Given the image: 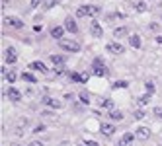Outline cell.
<instances>
[{
	"instance_id": "26",
	"label": "cell",
	"mask_w": 162,
	"mask_h": 146,
	"mask_svg": "<svg viewBox=\"0 0 162 146\" xmlns=\"http://www.w3.org/2000/svg\"><path fill=\"white\" fill-rule=\"evenodd\" d=\"M123 35H127V27H117L115 29V37H123Z\"/></svg>"
},
{
	"instance_id": "19",
	"label": "cell",
	"mask_w": 162,
	"mask_h": 146,
	"mask_svg": "<svg viewBox=\"0 0 162 146\" xmlns=\"http://www.w3.org/2000/svg\"><path fill=\"white\" fill-rule=\"evenodd\" d=\"M110 119L111 121H121L123 119V113L119 109H110Z\"/></svg>"
},
{
	"instance_id": "24",
	"label": "cell",
	"mask_w": 162,
	"mask_h": 146,
	"mask_svg": "<svg viewBox=\"0 0 162 146\" xmlns=\"http://www.w3.org/2000/svg\"><path fill=\"white\" fill-rule=\"evenodd\" d=\"M135 10L137 12H147V4L141 2V0H137V2H135Z\"/></svg>"
},
{
	"instance_id": "36",
	"label": "cell",
	"mask_w": 162,
	"mask_h": 146,
	"mask_svg": "<svg viewBox=\"0 0 162 146\" xmlns=\"http://www.w3.org/2000/svg\"><path fill=\"white\" fill-rule=\"evenodd\" d=\"M31 6H33V8H37V6H39V0H31Z\"/></svg>"
},
{
	"instance_id": "37",
	"label": "cell",
	"mask_w": 162,
	"mask_h": 146,
	"mask_svg": "<svg viewBox=\"0 0 162 146\" xmlns=\"http://www.w3.org/2000/svg\"><path fill=\"white\" fill-rule=\"evenodd\" d=\"M156 43H160V45H162V35H158V37H156Z\"/></svg>"
},
{
	"instance_id": "30",
	"label": "cell",
	"mask_w": 162,
	"mask_h": 146,
	"mask_svg": "<svg viewBox=\"0 0 162 146\" xmlns=\"http://www.w3.org/2000/svg\"><path fill=\"white\" fill-rule=\"evenodd\" d=\"M100 14V8L98 6H90V16H98Z\"/></svg>"
},
{
	"instance_id": "17",
	"label": "cell",
	"mask_w": 162,
	"mask_h": 146,
	"mask_svg": "<svg viewBox=\"0 0 162 146\" xmlns=\"http://www.w3.org/2000/svg\"><path fill=\"white\" fill-rule=\"evenodd\" d=\"M129 45L133 49H139L141 47V37L139 35H129Z\"/></svg>"
},
{
	"instance_id": "8",
	"label": "cell",
	"mask_w": 162,
	"mask_h": 146,
	"mask_svg": "<svg viewBox=\"0 0 162 146\" xmlns=\"http://www.w3.org/2000/svg\"><path fill=\"white\" fill-rule=\"evenodd\" d=\"M137 136L135 135H131V132H125V135L121 136V138L117 140V146H131L133 144V140H135Z\"/></svg>"
},
{
	"instance_id": "1",
	"label": "cell",
	"mask_w": 162,
	"mask_h": 146,
	"mask_svg": "<svg viewBox=\"0 0 162 146\" xmlns=\"http://www.w3.org/2000/svg\"><path fill=\"white\" fill-rule=\"evenodd\" d=\"M59 47L63 49V51H66V53H78L80 51V43L74 41V39H61Z\"/></svg>"
},
{
	"instance_id": "2",
	"label": "cell",
	"mask_w": 162,
	"mask_h": 146,
	"mask_svg": "<svg viewBox=\"0 0 162 146\" xmlns=\"http://www.w3.org/2000/svg\"><path fill=\"white\" fill-rule=\"evenodd\" d=\"M92 70H94V74H96V76H106V74H107V68L103 66L102 58H94V62H92Z\"/></svg>"
},
{
	"instance_id": "10",
	"label": "cell",
	"mask_w": 162,
	"mask_h": 146,
	"mask_svg": "<svg viewBox=\"0 0 162 146\" xmlns=\"http://www.w3.org/2000/svg\"><path fill=\"white\" fill-rule=\"evenodd\" d=\"M135 136H137V138H148V136H151V129H148V127H139V129H137V132H135Z\"/></svg>"
},
{
	"instance_id": "9",
	"label": "cell",
	"mask_w": 162,
	"mask_h": 146,
	"mask_svg": "<svg viewBox=\"0 0 162 146\" xmlns=\"http://www.w3.org/2000/svg\"><path fill=\"white\" fill-rule=\"evenodd\" d=\"M30 68L33 70H37V72H41V74H49V68L43 64V62H39V61H35V62H31L30 64Z\"/></svg>"
},
{
	"instance_id": "22",
	"label": "cell",
	"mask_w": 162,
	"mask_h": 146,
	"mask_svg": "<svg viewBox=\"0 0 162 146\" xmlns=\"http://www.w3.org/2000/svg\"><path fill=\"white\" fill-rule=\"evenodd\" d=\"M20 76H22L26 82H31V84H35V82H37L35 76H33V74H30V72H24V74H20Z\"/></svg>"
},
{
	"instance_id": "11",
	"label": "cell",
	"mask_w": 162,
	"mask_h": 146,
	"mask_svg": "<svg viewBox=\"0 0 162 146\" xmlns=\"http://www.w3.org/2000/svg\"><path fill=\"white\" fill-rule=\"evenodd\" d=\"M43 103H45L47 107H51V109H61V107H63L59 99H53V98H45V99H43Z\"/></svg>"
},
{
	"instance_id": "32",
	"label": "cell",
	"mask_w": 162,
	"mask_h": 146,
	"mask_svg": "<svg viewBox=\"0 0 162 146\" xmlns=\"http://www.w3.org/2000/svg\"><path fill=\"white\" fill-rule=\"evenodd\" d=\"M135 117H137V119H143V117H145V111H143V109L135 111Z\"/></svg>"
},
{
	"instance_id": "21",
	"label": "cell",
	"mask_w": 162,
	"mask_h": 146,
	"mask_svg": "<svg viewBox=\"0 0 162 146\" xmlns=\"http://www.w3.org/2000/svg\"><path fill=\"white\" fill-rule=\"evenodd\" d=\"M78 98H80V101L84 103V105H88V103H90V94H88V92H80Z\"/></svg>"
},
{
	"instance_id": "27",
	"label": "cell",
	"mask_w": 162,
	"mask_h": 146,
	"mask_svg": "<svg viewBox=\"0 0 162 146\" xmlns=\"http://www.w3.org/2000/svg\"><path fill=\"white\" fill-rule=\"evenodd\" d=\"M145 88H147V94H151V95L156 92V90H154V84H152V82H147V86H145Z\"/></svg>"
},
{
	"instance_id": "7",
	"label": "cell",
	"mask_w": 162,
	"mask_h": 146,
	"mask_svg": "<svg viewBox=\"0 0 162 146\" xmlns=\"http://www.w3.org/2000/svg\"><path fill=\"white\" fill-rule=\"evenodd\" d=\"M106 49L110 53H113V55H123V53H125V47H123L121 43H107Z\"/></svg>"
},
{
	"instance_id": "31",
	"label": "cell",
	"mask_w": 162,
	"mask_h": 146,
	"mask_svg": "<svg viewBox=\"0 0 162 146\" xmlns=\"http://www.w3.org/2000/svg\"><path fill=\"white\" fill-rule=\"evenodd\" d=\"M154 115L158 117V119H162V105H158V107H154Z\"/></svg>"
},
{
	"instance_id": "25",
	"label": "cell",
	"mask_w": 162,
	"mask_h": 146,
	"mask_svg": "<svg viewBox=\"0 0 162 146\" xmlns=\"http://www.w3.org/2000/svg\"><path fill=\"white\" fill-rule=\"evenodd\" d=\"M6 80L8 82H16V80H18V72H8L6 74Z\"/></svg>"
},
{
	"instance_id": "3",
	"label": "cell",
	"mask_w": 162,
	"mask_h": 146,
	"mask_svg": "<svg viewBox=\"0 0 162 146\" xmlns=\"http://www.w3.org/2000/svg\"><path fill=\"white\" fill-rule=\"evenodd\" d=\"M4 26L6 27H14V29H22L24 22L20 18H14V16H6V18H4Z\"/></svg>"
},
{
	"instance_id": "13",
	"label": "cell",
	"mask_w": 162,
	"mask_h": 146,
	"mask_svg": "<svg viewBox=\"0 0 162 146\" xmlns=\"http://www.w3.org/2000/svg\"><path fill=\"white\" fill-rule=\"evenodd\" d=\"M76 16H78V18H86V16H90V4H84V6H78V10H76Z\"/></svg>"
},
{
	"instance_id": "12",
	"label": "cell",
	"mask_w": 162,
	"mask_h": 146,
	"mask_svg": "<svg viewBox=\"0 0 162 146\" xmlns=\"http://www.w3.org/2000/svg\"><path fill=\"white\" fill-rule=\"evenodd\" d=\"M65 27H66V31H70V33H76L78 31V26H76V22H74L72 18H66L65 20Z\"/></svg>"
},
{
	"instance_id": "14",
	"label": "cell",
	"mask_w": 162,
	"mask_h": 146,
	"mask_svg": "<svg viewBox=\"0 0 162 146\" xmlns=\"http://www.w3.org/2000/svg\"><path fill=\"white\" fill-rule=\"evenodd\" d=\"M65 62H66V61H65L63 57H59V55H51V64H55L57 68H63Z\"/></svg>"
},
{
	"instance_id": "33",
	"label": "cell",
	"mask_w": 162,
	"mask_h": 146,
	"mask_svg": "<svg viewBox=\"0 0 162 146\" xmlns=\"http://www.w3.org/2000/svg\"><path fill=\"white\" fill-rule=\"evenodd\" d=\"M30 146H45V144L41 142V140H31V142H30Z\"/></svg>"
},
{
	"instance_id": "15",
	"label": "cell",
	"mask_w": 162,
	"mask_h": 146,
	"mask_svg": "<svg viewBox=\"0 0 162 146\" xmlns=\"http://www.w3.org/2000/svg\"><path fill=\"white\" fill-rule=\"evenodd\" d=\"M90 31H92V35H94V37H102V35H103V29L100 27V23H98V22H94L92 26H90Z\"/></svg>"
},
{
	"instance_id": "35",
	"label": "cell",
	"mask_w": 162,
	"mask_h": 146,
	"mask_svg": "<svg viewBox=\"0 0 162 146\" xmlns=\"http://www.w3.org/2000/svg\"><path fill=\"white\" fill-rule=\"evenodd\" d=\"M86 144H88V146H98L96 140H86Z\"/></svg>"
},
{
	"instance_id": "28",
	"label": "cell",
	"mask_w": 162,
	"mask_h": 146,
	"mask_svg": "<svg viewBox=\"0 0 162 146\" xmlns=\"http://www.w3.org/2000/svg\"><path fill=\"white\" fill-rule=\"evenodd\" d=\"M148 99H151V94H147V95H143V98L139 99V105H147L148 103Z\"/></svg>"
},
{
	"instance_id": "6",
	"label": "cell",
	"mask_w": 162,
	"mask_h": 146,
	"mask_svg": "<svg viewBox=\"0 0 162 146\" xmlns=\"http://www.w3.org/2000/svg\"><path fill=\"white\" fill-rule=\"evenodd\" d=\"M100 132H102L103 136H111L115 132V125L113 123H102L100 125Z\"/></svg>"
},
{
	"instance_id": "5",
	"label": "cell",
	"mask_w": 162,
	"mask_h": 146,
	"mask_svg": "<svg viewBox=\"0 0 162 146\" xmlns=\"http://www.w3.org/2000/svg\"><path fill=\"white\" fill-rule=\"evenodd\" d=\"M6 95H8V99H10V101H14V103H18L20 99H22V92H20L18 88H8V90H6Z\"/></svg>"
},
{
	"instance_id": "29",
	"label": "cell",
	"mask_w": 162,
	"mask_h": 146,
	"mask_svg": "<svg viewBox=\"0 0 162 146\" xmlns=\"http://www.w3.org/2000/svg\"><path fill=\"white\" fill-rule=\"evenodd\" d=\"M115 88H127V82H125V80H119V82H115V84H113V90H115Z\"/></svg>"
},
{
	"instance_id": "4",
	"label": "cell",
	"mask_w": 162,
	"mask_h": 146,
	"mask_svg": "<svg viewBox=\"0 0 162 146\" xmlns=\"http://www.w3.org/2000/svg\"><path fill=\"white\" fill-rule=\"evenodd\" d=\"M4 58H6L8 64H14V62L18 61V51H16V47H8L6 53H4Z\"/></svg>"
},
{
	"instance_id": "18",
	"label": "cell",
	"mask_w": 162,
	"mask_h": 146,
	"mask_svg": "<svg viewBox=\"0 0 162 146\" xmlns=\"http://www.w3.org/2000/svg\"><path fill=\"white\" fill-rule=\"evenodd\" d=\"M70 78L74 82H86L88 80V74H78V72H70Z\"/></svg>"
},
{
	"instance_id": "20",
	"label": "cell",
	"mask_w": 162,
	"mask_h": 146,
	"mask_svg": "<svg viewBox=\"0 0 162 146\" xmlns=\"http://www.w3.org/2000/svg\"><path fill=\"white\" fill-rule=\"evenodd\" d=\"M98 103L102 107H107V109H113V101L111 99H106V98H98Z\"/></svg>"
},
{
	"instance_id": "34",
	"label": "cell",
	"mask_w": 162,
	"mask_h": 146,
	"mask_svg": "<svg viewBox=\"0 0 162 146\" xmlns=\"http://www.w3.org/2000/svg\"><path fill=\"white\" fill-rule=\"evenodd\" d=\"M148 29H151V31H156V29H158V23H151Z\"/></svg>"
},
{
	"instance_id": "16",
	"label": "cell",
	"mask_w": 162,
	"mask_h": 146,
	"mask_svg": "<svg viewBox=\"0 0 162 146\" xmlns=\"http://www.w3.org/2000/svg\"><path fill=\"white\" fill-rule=\"evenodd\" d=\"M63 33H65V27H51V37H55V39H61L63 37Z\"/></svg>"
},
{
	"instance_id": "23",
	"label": "cell",
	"mask_w": 162,
	"mask_h": 146,
	"mask_svg": "<svg viewBox=\"0 0 162 146\" xmlns=\"http://www.w3.org/2000/svg\"><path fill=\"white\" fill-rule=\"evenodd\" d=\"M57 2H59V0H45L43 2V10H51L53 6H57Z\"/></svg>"
},
{
	"instance_id": "38",
	"label": "cell",
	"mask_w": 162,
	"mask_h": 146,
	"mask_svg": "<svg viewBox=\"0 0 162 146\" xmlns=\"http://www.w3.org/2000/svg\"><path fill=\"white\" fill-rule=\"evenodd\" d=\"M78 146H88V144H86V142H80V144H78Z\"/></svg>"
}]
</instances>
